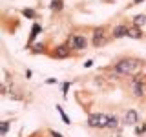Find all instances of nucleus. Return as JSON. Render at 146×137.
<instances>
[{
	"label": "nucleus",
	"mask_w": 146,
	"mask_h": 137,
	"mask_svg": "<svg viewBox=\"0 0 146 137\" xmlns=\"http://www.w3.org/2000/svg\"><path fill=\"white\" fill-rule=\"evenodd\" d=\"M144 66V61L137 57H122L111 66V70L119 73V75H124V77H135L137 73L141 71V68Z\"/></svg>",
	"instance_id": "f257e3e1"
},
{
	"label": "nucleus",
	"mask_w": 146,
	"mask_h": 137,
	"mask_svg": "<svg viewBox=\"0 0 146 137\" xmlns=\"http://www.w3.org/2000/svg\"><path fill=\"white\" fill-rule=\"evenodd\" d=\"M66 46L71 49V51H82V49L88 48V37L82 33H71L68 37Z\"/></svg>",
	"instance_id": "f03ea898"
},
{
	"label": "nucleus",
	"mask_w": 146,
	"mask_h": 137,
	"mask_svg": "<svg viewBox=\"0 0 146 137\" xmlns=\"http://www.w3.org/2000/svg\"><path fill=\"white\" fill-rule=\"evenodd\" d=\"M130 90H131V95H133L135 99H143V97H146V77H143V75L131 77Z\"/></svg>",
	"instance_id": "7ed1b4c3"
},
{
	"label": "nucleus",
	"mask_w": 146,
	"mask_h": 137,
	"mask_svg": "<svg viewBox=\"0 0 146 137\" xmlns=\"http://www.w3.org/2000/svg\"><path fill=\"white\" fill-rule=\"evenodd\" d=\"M108 37H106V27L104 26H99L93 29V35H91V44L93 48H102V46L108 44Z\"/></svg>",
	"instance_id": "20e7f679"
},
{
	"label": "nucleus",
	"mask_w": 146,
	"mask_h": 137,
	"mask_svg": "<svg viewBox=\"0 0 146 137\" xmlns=\"http://www.w3.org/2000/svg\"><path fill=\"white\" fill-rule=\"evenodd\" d=\"M108 121H110V115H106V113H91V115H88L90 128H106Z\"/></svg>",
	"instance_id": "39448f33"
},
{
	"label": "nucleus",
	"mask_w": 146,
	"mask_h": 137,
	"mask_svg": "<svg viewBox=\"0 0 146 137\" xmlns=\"http://www.w3.org/2000/svg\"><path fill=\"white\" fill-rule=\"evenodd\" d=\"M51 57L53 59H68V57H71V49L68 48L66 44H64V46H57V48L53 49Z\"/></svg>",
	"instance_id": "423d86ee"
},
{
	"label": "nucleus",
	"mask_w": 146,
	"mask_h": 137,
	"mask_svg": "<svg viewBox=\"0 0 146 137\" xmlns=\"http://www.w3.org/2000/svg\"><path fill=\"white\" fill-rule=\"evenodd\" d=\"M137 121H139V113H137V110H126L124 113V124L126 126H135Z\"/></svg>",
	"instance_id": "0eeeda50"
},
{
	"label": "nucleus",
	"mask_w": 146,
	"mask_h": 137,
	"mask_svg": "<svg viewBox=\"0 0 146 137\" xmlns=\"http://www.w3.org/2000/svg\"><path fill=\"white\" fill-rule=\"evenodd\" d=\"M111 37H113V39H124V37H128V26H126V24H117V26H113Z\"/></svg>",
	"instance_id": "6e6552de"
},
{
	"label": "nucleus",
	"mask_w": 146,
	"mask_h": 137,
	"mask_svg": "<svg viewBox=\"0 0 146 137\" xmlns=\"http://www.w3.org/2000/svg\"><path fill=\"white\" fill-rule=\"evenodd\" d=\"M128 37H130V39H135V40H141L144 35H143V29H141L139 26L130 24L128 26Z\"/></svg>",
	"instance_id": "1a4fd4ad"
},
{
	"label": "nucleus",
	"mask_w": 146,
	"mask_h": 137,
	"mask_svg": "<svg viewBox=\"0 0 146 137\" xmlns=\"http://www.w3.org/2000/svg\"><path fill=\"white\" fill-rule=\"evenodd\" d=\"M49 9H51L53 13L62 11V9H64V0H51V4H49Z\"/></svg>",
	"instance_id": "9d476101"
},
{
	"label": "nucleus",
	"mask_w": 146,
	"mask_h": 137,
	"mask_svg": "<svg viewBox=\"0 0 146 137\" xmlns=\"http://www.w3.org/2000/svg\"><path fill=\"white\" fill-rule=\"evenodd\" d=\"M38 33H42V27H40L38 24H33V29H31V33H29V44L35 42V39H36Z\"/></svg>",
	"instance_id": "9b49d317"
},
{
	"label": "nucleus",
	"mask_w": 146,
	"mask_h": 137,
	"mask_svg": "<svg viewBox=\"0 0 146 137\" xmlns=\"http://www.w3.org/2000/svg\"><path fill=\"white\" fill-rule=\"evenodd\" d=\"M117 128H119V117L117 115H110V121H108L106 130H117Z\"/></svg>",
	"instance_id": "f8f14e48"
},
{
	"label": "nucleus",
	"mask_w": 146,
	"mask_h": 137,
	"mask_svg": "<svg viewBox=\"0 0 146 137\" xmlns=\"http://www.w3.org/2000/svg\"><path fill=\"white\" fill-rule=\"evenodd\" d=\"M131 22H133L135 26H139V27H143L144 24H146V15H143V13H141V15H135L133 18H131Z\"/></svg>",
	"instance_id": "ddd939ff"
},
{
	"label": "nucleus",
	"mask_w": 146,
	"mask_h": 137,
	"mask_svg": "<svg viewBox=\"0 0 146 137\" xmlns=\"http://www.w3.org/2000/svg\"><path fill=\"white\" fill-rule=\"evenodd\" d=\"M57 112H58V115L62 117V121H64V124H70V117L66 115V112H64V108L60 106V104H57Z\"/></svg>",
	"instance_id": "4468645a"
},
{
	"label": "nucleus",
	"mask_w": 146,
	"mask_h": 137,
	"mask_svg": "<svg viewBox=\"0 0 146 137\" xmlns=\"http://www.w3.org/2000/svg\"><path fill=\"white\" fill-rule=\"evenodd\" d=\"M46 51V44L38 42V44H33V48H31V53H44Z\"/></svg>",
	"instance_id": "2eb2a0df"
},
{
	"label": "nucleus",
	"mask_w": 146,
	"mask_h": 137,
	"mask_svg": "<svg viewBox=\"0 0 146 137\" xmlns=\"http://www.w3.org/2000/svg\"><path fill=\"white\" fill-rule=\"evenodd\" d=\"M22 15H24L26 18H36V11H35V9H27V7H24V9H22Z\"/></svg>",
	"instance_id": "dca6fc26"
},
{
	"label": "nucleus",
	"mask_w": 146,
	"mask_h": 137,
	"mask_svg": "<svg viewBox=\"0 0 146 137\" xmlns=\"http://www.w3.org/2000/svg\"><path fill=\"white\" fill-rule=\"evenodd\" d=\"M7 130H9V121H4L2 126H0V135H6Z\"/></svg>",
	"instance_id": "f3484780"
},
{
	"label": "nucleus",
	"mask_w": 146,
	"mask_h": 137,
	"mask_svg": "<svg viewBox=\"0 0 146 137\" xmlns=\"http://www.w3.org/2000/svg\"><path fill=\"white\" fill-rule=\"evenodd\" d=\"M144 132H146V122H143L141 126H137V128H135V134H137V135H143Z\"/></svg>",
	"instance_id": "a211bd4d"
},
{
	"label": "nucleus",
	"mask_w": 146,
	"mask_h": 137,
	"mask_svg": "<svg viewBox=\"0 0 146 137\" xmlns=\"http://www.w3.org/2000/svg\"><path fill=\"white\" fill-rule=\"evenodd\" d=\"M70 86H71V82H64V84H62V95H64V97H68V90H70Z\"/></svg>",
	"instance_id": "6ab92c4d"
},
{
	"label": "nucleus",
	"mask_w": 146,
	"mask_h": 137,
	"mask_svg": "<svg viewBox=\"0 0 146 137\" xmlns=\"http://www.w3.org/2000/svg\"><path fill=\"white\" fill-rule=\"evenodd\" d=\"M49 135L51 137H64L62 134H58V132H55V130H49Z\"/></svg>",
	"instance_id": "aec40b11"
},
{
	"label": "nucleus",
	"mask_w": 146,
	"mask_h": 137,
	"mask_svg": "<svg viewBox=\"0 0 146 137\" xmlns=\"http://www.w3.org/2000/svg\"><path fill=\"white\" fill-rule=\"evenodd\" d=\"M57 79H53V77H51V79H48V80H46V84H57Z\"/></svg>",
	"instance_id": "412c9836"
},
{
	"label": "nucleus",
	"mask_w": 146,
	"mask_h": 137,
	"mask_svg": "<svg viewBox=\"0 0 146 137\" xmlns=\"http://www.w3.org/2000/svg\"><path fill=\"white\" fill-rule=\"evenodd\" d=\"M91 66H93V61H86L84 62V68H91Z\"/></svg>",
	"instance_id": "4be33fe9"
},
{
	"label": "nucleus",
	"mask_w": 146,
	"mask_h": 137,
	"mask_svg": "<svg viewBox=\"0 0 146 137\" xmlns=\"http://www.w3.org/2000/svg\"><path fill=\"white\" fill-rule=\"evenodd\" d=\"M26 77H27V79H31V77H33V71H31V70H26Z\"/></svg>",
	"instance_id": "5701e85b"
},
{
	"label": "nucleus",
	"mask_w": 146,
	"mask_h": 137,
	"mask_svg": "<svg viewBox=\"0 0 146 137\" xmlns=\"http://www.w3.org/2000/svg\"><path fill=\"white\" fill-rule=\"evenodd\" d=\"M143 2H144V0H133L131 4H133V6H139V4H143Z\"/></svg>",
	"instance_id": "b1692460"
}]
</instances>
